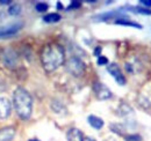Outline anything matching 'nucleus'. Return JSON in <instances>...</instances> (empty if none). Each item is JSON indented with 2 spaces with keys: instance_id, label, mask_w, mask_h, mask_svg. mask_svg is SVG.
I'll return each instance as SVG.
<instances>
[{
  "instance_id": "1",
  "label": "nucleus",
  "mask_w": 151,
  "mask_h": 141,
  "mask_svg": "<svg viewBox=\"0 0 151 141\" xmlns=\"http://www.w3.org/2000/svg\"><path fill=\"white\" fill-rule=\"evenodd\" d=\"M65 63V50L56 42L45 44L41 50V64L47 72H54Z\"/></svg>"
},
{
  "instance_id": "2",
  "label": "nucleus",
  "mask_w": 151,
  "mask_h": 141,
  "mask_svg": "<svg viewBox=\"0 0 151 141\" xmlns=\"http://www.w3.org/2000/svg\"><path fill=\"white\" fill-rule=\"evenodd\" d=\"M13 105L21 119L27 120L33 113V97L23 87H18L13 91Z\"/></svg>"
},
{
  "instance_id": "3",
  "label": "nucleus",
  "mask_w": 151,
  "mask_h": 141,
  "mask_svg": "<svg viewBox=\"0 0 151 141\" xmlns=\"http://www.w3.org/2000/svg\"><path fill=\"white\" fill-rule=\"evenodd\" d=\"M65 68L72 76L80 78L86 70V65L79 57H71L65 61Z\"/></svg>"
},
{
  "instance_id": "4",
  "label": "nucleus",
  "mask_w": 151,
  "mask_h": 141,
  "mask_svg": "<svg viewBox=\"0 0 151 141\" xmlns=\"http://www.w3.org/2000/svg\"><path fill=\"white\" fill-rule=\"evenodd\" d=\"M2 61H4V65L9 67V68H13L17 66L18 61H19V56L18 52L11 48H6L4 51H2Z\"/></svg>"
},
{
  "instance_id": "5",
  "label": "nucleus",
  "mask_w": 151,
  "mask_h": 141,
  "mask_svg": "<svg viewBox=\"0 0 151 141\" xmlns=\"http://www.w3.org/2000/svg\"><path fill=\"white\" fill-rule=\"evenodd\" d=\"M93 91H94L96 98L100 100V101L109 100L113 96L112 91L108 89V87L106 85H104L102 82H100V81H95L93 83Z\"/></svg>"
},
{
  "instance_id": "6",
  "label": "nucleus",
  "mask_w": 151,
  "mask_h": 141,
  "mask_svg": "<svg viewBox=\"0 0 151 141\" xmlns=\"http://www.w3.org/2000/svg\"><path fill=\"white\" fill-rule=\"evenodd\" d=\"M107 72L113 76L114 80L116 81L117 85H120V86H124V85H126V82H127L126 76L123 75L122 70H121L120 66H119L117 64H115V63L109 64L108 67H107Z\"/></svg>"
},
{
  "instance_id": "7",
  "label": "nucleus",
  "mask_w": 151,
  "mask_h": 141,
  "mask_svg": "<svg viewBox=\"0 0 151 141\" xmlns=\"http://www.w3.org/2000/svg\"><path fill=\"white\" fill-rule=\"evenodd\" d=\"M21 28H22V22H12L9 24H6L5 27L0 28V38L15 35L21 30Z\"/></svg>"
},
{
  "instance_id": "8",
  "label": "nucleus",
  "mask_w": 151,
  "mask_h": 141,
  "mask_svg": "<svg viewBox=\"0 0 151 141\" xmlns=\"http://www.w3.org/2000/svg\"><path fill=\"white\" fill-rule=\"evenodd\" d=\"M12 104L8 98L0 97V120H5L11 116Z\"/></svg>"
},
{
  "instance_id": "9",
  "label": "nucleus",
  "mask_w": 151,
  "mask_h": 141,
  "mask_svg": "<svg viewBox=\"0 0 151 141\" xmlns=\"http://www.w3.org/2000/svg\"><path fill=\"white\" fill-rule=\"evenodd\" d=\"M15 128L13 126H6L0 128V141H12L15 137Z\"/></svg>"
},
{
  "instance_id": "10",
  "label": "nucleus",
  "mask_w": 151,
  "mask_h": 141,
  "mask_svg": "<svg viewBox=\"0 0 151 141\" xmlns=\"http://www.w3.org/2000/svg\"><path fill=\"white\" fill-rule=\"evenodd\" d=\"M84 133L79 128H69L66 131V140L68 141H83L84 140Z\"/></svg>"
},
{
  "instance_id": "11",
  "label": "nucleus",
  "mask_w": 151,
  "mask_h": 141,
  "mask_svg": "<svg viewBox=\"0 0 151 141\" xmlns=\"http://www.w3.org/2000/svg\"><path fill=\"white\" fill-rule=\"evenodd\" d=\"M87 122L94 130H101L104 127V125H105L104 120L101 118H99L98 116H94V115H90L87 117Z\"/></svg>"
},
{
  "instance_id": "12",
  "label": "nucleus",
  "mask_w": 151,
  "mask_h": 141,
  "mask_svg": "<svg viewBox=\"0 0 151 141\" xmlns=\"http://www.w3.org/2000/svg\"><path fill=\"white\" fill-rule=\"evenodd\" d=\"M115 24H119V26H127V27H134V28H137V29H142V26L137 22H134L130 20H127V19L120 18L115 20Z\"/></svg>"
},
{
  "instance_id": "13",
  "label": "nucleus",
  "mask_w": 151,
  "mask_h": 141,
  "mask_svg": "<svg viewBox=\"0 0 151 141\" xmlns=\"http://www.w3.org/2000/svg\"><path fill=\"white\" fill-rule=\"evenodd\" d=\"M50 106H51L52 111L58 113V115H63V113L65 115V113H66V108H65V105H64L62 102L57 101V100H54V101L51 102Z\"/></svg>"
},
{
  "instance_id": "14",
  "label": "nucleus",
  "mask_w": 151,
  "mask_h": 141,
  "mask_svg": "<svg viewBox=\"0 0 151 141\" xmlns=\"http://www.w3.org/2000/svg\"><path fill=\"white\" fill-rule=\"evenodd\" d=\"M62 16L58 14V13H50V14H47L43 16V21L45 23H57L58 21H60Z\"/></svg>"
},
{
  "instance_id": "15",
  "label": "nucleus",
  "mask_w": 151,
  "mask_h": 141,
  "mask_svg": "<svg viewBox=\"0 0 151 141\" xmlns=\"http://www.w3.org/2000/svg\"><path fill=\"white\" fill-rule=\"evenodd\" d=\"M124 9L132 11V12L138 13V14H143V15H151L150 9L144 8V7H141V6H137V7H124Z\"/></svg>"
},
{
  "instance_id": "16",
  "label": "nucleus",
  "mask_w": 151,
  "mask_h": 141,
  "mask_svg": "<svg viewBox=\"0 0 151 141\" xmlns=\"http://www.w3.org/2000/svg\"><path fill=\"white\" fill-rule=\"evenodd\" d=\"M109 128H111L112 132H114L115 134H119V135H123L124 132H126V128L122 124H112L109 126Z\"/></svg>"
},
{
  "instance_id": "17",
  "label": "nucleus",
  "mask_w": 151,
  "mask_h": 141,
  "mask_svg": "<svg viewBox=\"0 0 151 141\" xmlns=\"http://www.w3.org/2000/svg\"><path fill=\"white\" fill-rule=\"evenodd\" d=\"M116 14H115V12H108V13H102V14H99V15H96L93 18L94 21H108V20H111L112 18H114Z\"/></svg>"
},
{
  "instance_id": "18",
  "label": "nucleus",
  "mask_w": 151,
  "mask_h": 141,
  "mask_svg": "<svg viewBox=\"0 0 151 141\" xmlns=\"http://www.w3.org/2000/svg\"><path fill=\"white\" fill-rule=\"evenodd\" d=\"M129 112H130V113H134V111H132V109L130 108V105L122 103L121 105L119 106V113L121 115V117L128 116V115H129Z\"/></svg>"
},
{
  "instance_id": "19",
  "label": "nucleus",
  "mask_w": 151,
  "mask_h": 141,
  "mask_svg": "<svg viewBox=\"0 0 151 141\" xmlns=\"http://www.w3.org/2000/svg\"><path fill=\"white\" fill-rule=\"evenodd\" d=\"M21 13V6L19 4H13L8 8V14L9 15H19Z\"/></svg>"
},
{
  "instance_id": "20",
  "label": "nucleus",
  "mask_w": 151,
  "mask_h": 141,
  "mask_svg": "<svg viewBox=\"0 0 151 141\" xmlns=\"http://www.w3.org/2000/svg\"><path fill=\"white\" fill-rule=\"evenodd\" d=\"M49 8V5L47 2H37L35 5V9L37 11L38 13H45Z\"/></svg>"
},
{
  "instance_id": "21",
  "label": "nucleus",
  "mask_w": 151,
  "mask_h": 141,
  "mask_svg": "<svg viewBox=\"0 0 151 141\" xmlns=\"http://www.w3.org/2000/svg\"><path fill=\"white\" fill-rule=\"evenodd\" d=\"M124 139H126V141H142V137L139 134L135 133V134H128V135H126Z\"/></svg>"
},
{
  "instance_id": "22",
  "label": "nucleus",
  "mask_w": 151,
  "mask_h": 141,
  "mask_svg": "<svg viewBox=\"0 0 151 141\" xmlns=\"http://www.w3.org/2000/svg\"><path fill=\"white\" fill-rule=\"evenodd\" d=\"M98 65L99 66H104V65H107L108 64V58L107 57H104V56H100L98 57Z\"/></svg>"
},
{
  "instance_id": "23",
  "label": "nucleus",
  "mask_w": 151,
  "mask_h": 141,
  "mask_svg": "<svg viewBox=\"0 0 151 141\" xmlns=\"http://www.w3.org/2000/svg\"><path fill=\"white\" fill-rule=\"evenodd\" d=\"M80 6H81V2L80 1H71V4L68 7V9H76V8H79Z\"/></svg>"
},
{
  "instance_id": "24",
  "label": "nucleus",
  "mask_w": 151,
  "mask_h": 141,
  "mask_svg": "<svg viewBox=\"0 0 151 141\" xmlns=\"http://www.w3.org/2000/svg\"><path fill=\"white\" fill-rule=\"evenodd\" d=\"M139 4H141L144 8L151 7V0H139Z\"/></svg>"
},
{
  "instance_id": "25",
  "label": "nucleus",
  "mask_w": 151,
  "mask_h": 141,
  "mask_svg": "<svg viewBox=\"0 0 151 141\" xmlns=\"http://www.w3.org/2000/svg\"><path fill=\"white\" fill-rule=\"evenodd\" d=\"M101 46H96L94 49V56H96V57H100V53H101Z\"/></svg>"
},
{
  "instance_id": "26",
  "label": "nucleus",
  "mask_w": 151,
  "mask_h": 141,
  "mask_svg": "<svg viewBox=\"0 0 151 141\" xmlns=\"http://www.w3.org/2000/svg\"><path fill=\"white\" fill-rule=\"evenodd\" d=\"M12 1L11 0H0V6H4V5H11Z\"/></svg>"
},
{
  "instance_id": "27",
  "label": "nucleus",
  "mask_w": 151,
  "mask_h": 141,
  "mask_svg": "<svg viewBox=\"0 0 151 141\" xmlns=\"http://www.w3.org/2000/svg\"><path fill=\"white\" fill-rule=\"evenodd\" d=\"M57 8H58V9H63V6H62V2H59V1L57 2Z\"/></svg>"
},
{
  "instance_id": "28",
  "label": "nucleus",
  "mask_w": 151,
  "mask_h": 141,
  "mask_svg": "<svg viewBox=\"0 0 151 141\" xmlns=\"http://www.w3.org/2000/svg\"><path fill=\"white\" fill-rule=\"evenodd\" d=\"M83 141H95L94 139H92V138H90V137H87V138H84V140Z\"/></svg>"
},
{
  "instance_id": "29",
  "label": "nucleus",
  "mask_w": 151,
  "mask_h": 141,
  "mask_svg": "<svg viewBox=\"0 0 151 141\" xmlns=\"http://www.w3.org/2000/svg\"><path fill=\"white\" fill-rule=\"evenodd\" d=\"M28 141H40L38 139H30V140H28Z\"/></svg>"
}]
</instances>
